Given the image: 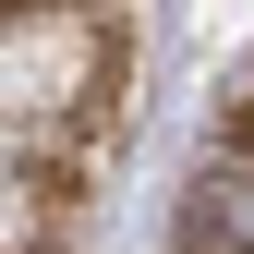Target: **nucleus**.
Segmentation results:
<instances>
[{
  "label": "nucleus",
  "instance_id": "obj_1",
  "mask_svg": "<svg viewBox=\"0 0 254 254\" xmlns=\"http://www.w3.org/2000/svg\"><path fill=\"white\" fill-rule=\"evenodd\" d=\"M182 254H254V145L242 133L182 182Z\"/></svg>",
  "mask_w": 254,
  "mask_h": 254
},
{
  "label": "nucleus",
  "instance_id": "obj_2",
  "mask_svg": "<svg viewBox=\"0 0 254 254\" xmlns=\"http://www.w3.org/2000/svg\"><path fill=\"white\" fill-rule=\"evenodd\" d=\"M230 133H242V145H254V97H242V121H230Z\"/></svg>",
  "mask_w": 254,
  "mask_h": 254
},
{
  "label": "nucleus",
  "instance_id": "obj_3",
  "mask_svg": "<svg viewBox=\"0 0 254 254\" xmlns=\"http://www.w3.org/2000/svg\"><path fill=\"white\" fill-rule=\"evenodd\" d=\"M0 12H37V0H0Z\"/></svg>",
  "mask_w": 254,
  "mask_h": 254
}]
</instances>
